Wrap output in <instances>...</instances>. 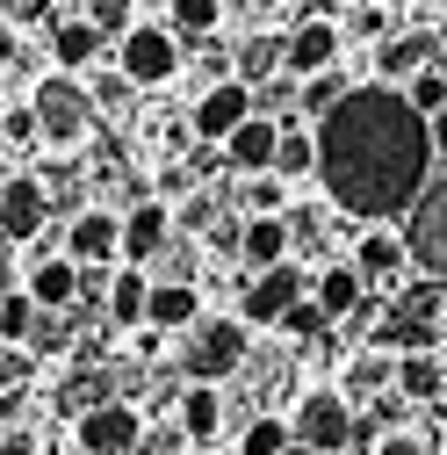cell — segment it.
<instances>
[{"mask_svg":"<svg viewBox=\"0 0 447 455\" xmlns=\"http://www.w3.org/2000/svg\"><path fill=\"white\" fill-rule=\"evenodd\" d=\"M246 116H253V87H246V80H216V87H202V101H195V138L224 145Z\"/></svg>","mask_w":447,"mask_h":455,"instance_id":"cell-13","label":"cell"},{"mask_svg":"<svg viewBox=\"0 0 447 455\" xmlns=\"http://www.w3.org/2000/svg\"><path fill=\"white\" fill-rule=\"evenodd\" d=\"M36 297L29 290H8V297H0V347H29V332H36Z\"/></svg>","mask_w":447,"mask_h":455,"instance_id":"cell-27","label":"cell"},{"mask_svg":"<svg viewBox=\"0 0 447 455\" xmlns=\"http://www.w3.org/2000/svg\"><path fill=\"white\" fill-rule=\"evenodd\" d=\"M433 51H440V44H433V29H426V36H397V44H382V59H375V73L404 87L412 73H426V66H433Z\"/></svg>","mask_w":447,"mask_h":455,"instance_id":"cell-24","label":"cell"},{"mask_svg":"<svg viewBox=\"0 0 447 455\" xmlns=\"http://www.w3.org/2000/svg\"><path fill=\"white\" fill-rule=\"evenodd\" d=\"M80 282H87V267H80V260L51 253V260H36V267L22 275V290L36 297V311H73V304H80Z\"/></svg>","mask_w":447,"mask_h":455,"instance_id":"cell-18","label":"cell"},{"mask_svg":"<svg viewBox=\"0 0 447 455\" xmlns=\"http://www.w3.org/2000/svg\"><path fill=\"white\" fill-rule=\"evenodd\" d=\"M73 448L80 455H137L145 448V412L130 405V397H108V405L73 419Z\"/></svg>","mask_w":447,"mask_h":455,"instance_id":"cell-6","label":"cell"},{"mask_svg":"<svg viewBox=\"0 0 447 455\" xmlns=\"http://www.w3.org/2000/svg\"><path fill=\"white\" fill-rule=\"evenodd\" d=\"M325 8H361V0H325Z\"/></svg>","mask_w":447,"mask_h":455,"instance_id":"cell-43","label":"cell"},{"mask_svg":"<svg viewBox=\"0 0 447 455\" xmlns=\"http://www.w3.org/2000/svg\"><path fill=\"white\" fill-rule=\"evenodd\" d=\"M389 383H397V397H412V405H433V397L447 390L433 347H426V355H397V376H389Z\"/></svg>","mask_w":447,"mask_h":455,"instance_id":"cell-25","label":"cell"},{"mask_svg":"<svg viewBox=\"0 0 447 455\" xmlns=\"http://www.w3.org/2000/svg\"><path fill=\"white\" fill-rule=\"evenodd\" d=\"M310 304L340 325V318H361L368 311V282L354 275V260H332V267H318L310 275Z\"/></svg>","mask_w":447,"mask_h":455,"instance_id":"cell-16","label":"cell"},{"mask_svg":"<svg viewBox=\"0 0 447 455\" xmlns=\"http://www.w3.org/2000/svg\"><path fill=\"white\" fill-rule=\"evenodd\" d=\"M282 455H318V448H303V441H289V448H282Z\"/></svg>","mask_w":447,"mask_h":455,"instance_id":"cell-42","label":"cell"},{"mask_svg":"<svg viewBox=\"0 0 447 455\" xmlns=\"http://www.w3.org/2000/svg\"><path fill=\"white\" fill-rule=\"evenodd\" d=\"M195 318H202V290H195V282H152L145 332H188Z\"/></svg>","mask_w":447,"mask_h":455,"instance_id":"cell-19","label":"cell"},{"mask_svg":"<svg viewBox=\"0 0 447 455\" xmlns=\"http://www.w3.org/2000/svg\"><path fill=\"white\" fill-rule=\"evenodd\" d=\"M404 101L419 108V116H433V108H447V73H440V66L412 73V80H404Z\"/></svg>","mask_w":447,"mask_h":455,"instance_id":"cell-31","label":"cell"},{"mask_svg":"<svg viewBox=\"0 0 447 455\" xmlns=\"http://www.w3.org/2000/svg\"><path fill=\"white\" fill-rule=\"evenodd\" d=\"M282 332H289V339H318V332H332V318H325L310 297H296V304H289V318H282Z\"/></svg>","mask_w":447,"mask_h":455,"instance_id":"cell-32","label":"cell"},{"mask_svg":"<svg viewBox=\"0 0 447 455\" xmlns=\"http://www.w3.org/2000/svg\"><path fill=\"white\" fill-rule=\"evenodd\" d=\"M433 355H440V383H447V339H440V347H433Z\"/></svg>","mask_w":447,"mask_h":455,"instance_id":"cell-41","label":"cell"},{"mask_svg":"<svg viewBox=\"0 0 447 455\" xmlns=\"http://www.w3.org/2000/svg\"><path fill=\"white\" fill-rule=\"evenodd\" d=\"M101 36H116L123 44V29H130V0H94V15H87Z\"/></svg>","mask_w":447,"mask_h":455,"instance_id":"cell-33","label":"cell"},{"mask_svg":"<svg viewBox=\"0 0 447 455\" xmlns=\"http://www.w3.org/2000/svg\"><path fill=\"white\" fill-rule=\"evenodd\" d=\"M43 455H80V448L73 441H43Z\"/></svg>","mask_w":447,"mask_h":455,"instance_id":"cell-39","label":"cell"},{"mask_svg":"<svg viewBox=\"0 0 447 455\" xmlns=\"http://www.w3.org/2000/svg\"><path fill=\"white\" fill-rule=\"evenodd\" d=\"M318 174V131L310 124H282V145H274V181H310Z\"/></svg>","mask_w":447,"mask_h":455,"instance_id":"cell-23","label":"cell"},{"mask_svg":"<svg viewBox=\"0 0 447 455\" xmlns=\"http://www.w3.org/2000/svg\"><path fill=\"white\" fill-rule=\"evenodd\" d=\"M116 66H123L130 87H166L181 73V36L159 29V22H130L123 44H116Z\"/></svg>","mask_w":447,"mask_h":455,"instance_id":"cell-5","label":"cell"},{"mask_svg":"<svg viewBox=\"0 0 447 455\" xmlns=\"http://www.w3.org/2000/svg\"><path fill=\"white\" fill-rule=\"evenodd\" d=\"M289 246H296L289 217H239V260H246V275L282 267V260H289Z\"/></svg>","mask_w":447,"mask_h":455,"instance_id":"cell-17","label":"cell"},{"mask_svg":"<svg viewBox=\"0 0 447 455\" xmlns=\"http://www.w3.org/2000/svg\"><path fill=\"white\" fill-rule=\"evenodd\" d=\"M29 108H36L43 145H80L94 131V94L80 87V73H43L29 87Z\"/></svg>","mask_w":447,"mask_h":455,"instance_id":"cell-3","label":"cell"},{"mask_svg":"<svg viewBox=\"0 0 447 455\" xmlns=\"http://www.w3.org/2000/svg\"><path fill=\"white\" fill-rule=\"evenodd\" d=\"M101 29L87 22V15H66V22H51V66H59V73H80V66H94L101 59Z\"/></svg>","mask_w":447,"mask_h":455,"instance_id":"cell-21","label":"cell"},{"mask_svg":"<svg viewBox=\"0 0 447 455\" xmlns=\"http://www.w3.org/2000/svg\"><path fill=\"white\" fill-rule=\"evenodd\" d=\"M426 138H433V152L447 159V108H433V116H426Z\"/></svg>","mask_w":447,"mask_h":455,"instance_id":"cell-38","label":"cell"},{"mask_svg":"<svg viewBox=\"0 0 447 455\" xmlns=\"http://www.w3.org/2000/svg\"><path fill=\"white\" fill-rule=\"evenodd\" d=\"M274 145H282V116H253L224 138V159H231V174H274Z\"/></svg>","mask_w":447,"mask_h":455,"instance_id":"cell-15","label":"cell"},{"mask_svg":"<svg viewBox=\"0 0 447 455\" xmlns=\"http://www.w3.org/2000/svg\"><path fill=\"white\" fill-rule=\"evenodd\" d=\"M318 131V181L347 217H397L419 203L433 174V138L426 116L404 101V87H354Z\"/></svg>","mask_w":447,"mask_h":455,"instance_id":"cell-1","label":"cell"},{"mask_svg":"<svg viewBox=\"0 0 447 455\" xmlns=\"http://www.w3.org/2000/svg\"><path fill=\"white\" fill-rule=\"evenodd\" d=\"M66 260L80 267H116L123 260V217L116 210H80L66 224Z\"/></svg>","mask_w":447,"mask_h":455,"instance_id":"cell-11","label":"cell"},{"mask_svg":"<svg viewBox=\"0 0 447 455\" xmlns=\"http://www.w3.org/2000/svg\"><path fill=\"white\" fill-rule=\"evenodd\" d=\"M22 246H8V239H0V297H8V290H22V260H15Z\"/></svg>","mask_w":447,"mask_h":455,"instance_id":"cell-36","label":"cell"},{"mask_svg":"<svg viewBox=\"0 0 447 455\" xmlns=\"http://www.w3.org/2000/svg\"><path fill=\"white\" fill-rule=\"evenodd\" d=\"M166 246H174V210H166V203H130L123 210V260L130 267H145V260H159Z\"/></svg>","mask_w":447,"mask_h":455,"instance_id":"cell-14","label":"cell"},{"mask_svg":"<svg viewBox=\"0 0 447 455\" xmlns=\"http://www.w3.org/2000/svg\"><path fill=\"white\" fill-rule=\"evenodd\" d=\"M368 455H433V448H426L419 434H375V448H368Z\"/></svg>","mask_w":447,"mask_h":455,"instance_id":"cell-35","label":"cell"},{"mask_svg":"<svg viewBox=\"0 0 447 455\" xmlns=\"http://www.w3.org/2000/svg\"><path fill=\"white\" fill-rule=\"evenodd\" d=\"M354 427H361V412L347 405L340 390H303L296 412H289V434L303 448H318V455H347L354 448Z\"/></svg>","mask_w":447,"mask_h":455,"instance_id":"cell-4","label":"cell"},{"mask_svg":"<svg viewBox=\"0 0 447 455\" xmlns=\"http://www.w3.org/2000/svg\"><path fill=\"white\" fill-rule=\"evenodd\" d=\"M332 66H340V22H332V15H310V22H296L282 36V73L289 80H318Z\"/></svg>","mask_w":447,"mask_h":455,"instance_id":"cell-10","label":"cell"},{"mask_svg":"<svg viewBox=\"0 0 447 455\" xmlns=\"http://www.w3.org/2000/svg\"><path fill=\"white\" fill-rule=\"evenodd\" d=\"M174 419H181V441L209 448V441L224 434V390H216V383H188L181 405H174Z\"/></svg>","mask_w":447,"mask_h":455,"instance_id":"cell-20","label":"cell"},{"mask_svg":"<svg viewBox=\"0 0 447 455\" xmlns=\"http://www.w3.org/2000/svg\"><path fill=\"white\" fill-rule=\"evenodd\" d=\"M289 203V181H274V174H246V217H282Z\"/></svg>","mask_w":447,"mask_h":455,"instance_id":"cell-30","label":"cell"},{"mask_svg":"<svg viewBox=\"0 0 447 455\" xmlns=\"http://www.w3.org/2000/svg\"><path fill=\"white\" fill-rule=\"evenodd\" d=\"M253 355V325L246 318H195L181 332V376L188 383H224V376H239Z\"/></svg>","mask_w":447,"mask_h":455,"instance_id":"cell-2","label":"cell"},{"mask_svg":"<svg viewBox=\"0 0 447 455\" xmlns=\"http://www.w3.org/2000/svg\"><path fill=\"white\" fill-rule=\"evenodd\" d=\"M433 44H440V51H447V8H440V22H433Z\"/></svg>","mask_w":447,"mask_h":455,"instance_id":"cell-40","label":"cell"},{"mask_svg":"<svg viewBox=\"0 0 447 455\" xmlns=\"http://www.w3.org/2000/svg\"><path fill=\"white\" fill-rule=\"evenodd\" d=\"M296 434H289V419L282 412H260V419H246V434H239V455H282Z\"/></svg>","mask_w":447,"mask_h":455,"instance_id":"cell-28","label":"cell"},{"mask_svg":"<svg viewBox=\"0 0 447 455\" xmlns=\"http://www.w3.org/2000/svg\"><path fill=\"white\" fill-rule=\"evenodd\" d=\"M404 246H412V267H426L433 282H447V181H426L419 203L404 210Z\"/></svg>","mask_w":447,"mask_h":455,"instance_id":"cell-7","label":"cell"},{"mask_svg":"<svg viewBox=\"0 0 447 455\" xmlns=\"http://www.w3.org/2000/svg\"><path fill=\"white\" fill-rule=\"evenodd\" d=\"M0 455H43V441L29 427H8V434H0Z\"/></svg>","mask_w":447,"mask_h":455,"instance_id":"cell-37","label":"cell"},{"mask_svg":"<svg viewBox=\"0 0 447 455\" xmlns=\"http://www.w3.org/2000/svg\"><path fill=\"white\" fill-rule=\"evenodd\" d=\"M0 138H15V145H36L43 131H36V108H8L0 116Z\"/></svg>","mask_w":447,"mask_h":455,"instance_id":"cell-34","label":"cell"},{"mask_svg":"<svg viewBox=\"0 0 447 455\" xmlns=\"http://www.w3.org/2000/svg\"><path fill=\"white\" fill-rule=\"evenodd\" d=\"M440 455H447V448H440Z\"/></svg>","mask_w":447,"mask_h":455,"instance_id":"cell-45","label":"cell"},{"mask_svg":"<svg viewBox=\"0 0 447 455\" xmlns=\"http://www.w3.org/2000/svg\"><path fill=\"white\" fill-rule=\"evenodd\" d=\"M347 94H354V87L340 80V66H332V73H318V80H303V116H310V124H325Z\"/></svg>","mask_w":447,"mask_h":455,"instance_id":"cell-29","label":"cell"},{"mask_svg":"<svg viewBox=\"0 0 447 455\" xmlns=\"http://www.w3.org/2000/svg\"><path fill=\"white\" fill-rule=\"evenodd\" d=\"M216 22H224V0H166V29L188 36V44L216 36Z\"/></svg>","mask_w":447,"mask_h":455,"instance_id":"cell-26","label":"cell"},{"mask_svg":"<svg viewBox=\"0 0 447 455\" xmlns=\"http://www.w3.org/2000/svg\"><path fill=\"white\" fill-rule=\"evenodd\" d=\"M108 325H145V297H152V275L145 267H130V260H116V275H108Z\"/></svg>","mask_w":447,"mask_h":455,"instance_id":"cell-22","label":"cell"},{"mask_svg":"<svg viewBox=\"0 0 447 455\" xmlns=\"http://www.w3.org/2000/svg\"><path fill=\"white\" fill-rule=\"evenodd\" d=\"M43 224H51V188L36 174H8L0 181V239L29 246V239H43Z\"/></svg>","mask_w":447,"mask_h":455,"instance_id":"cell-9","label":"cell"},{"mask_svg":"<svg viewBox=\"0 0 447 455\" xmlns=\"http://www.w3.org/2000/svg\"><path fill=\"white\" fill-rule=\"evenodd\" d=\"M130 8H166V0H130Z\"/></svg>","mask_w":447,"mask_h":455,"instance_id":"cell-44","label":"cell"},{"mask_svg":"<svg viewBox=\"0 0 447 455\" xmlns=\"http://www.w3.org/2000/svg\"><path fill=\"white\" fill-rule=\"evenodd\" d=\"M296 297H310V275H303L296 260H282V267H267V275H253V282H246L239 318H246V325H282Z\"/></svg>","mask_w":447,"mask_h":455,"instance_id":"cell-8","label":"cell"},{"mask_svg":"<svg viewBox=\"0 0 447 455\" xmlns=\"http://www.w3.org/2000/svg\"><path fill=\"white\" fill-rule=\"evenodd\" d=\"M404 267H412L404 232H389V224H368V232L354 239V275L368 282V297H375V290H389V282H404Z\"/></svg>","mask_w":447,"mask_h":455,"instance_id":"cell-12","label":"cell"}]
</instances>
